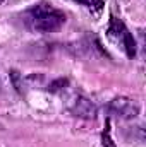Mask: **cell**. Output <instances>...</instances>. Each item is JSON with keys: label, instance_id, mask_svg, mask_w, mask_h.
<instances>
[{"label": "cell", "instance_id": "cell-1", "mask_svg": "<svg viewBox=\"0 0 146 147\" xmlns=\"http://www.w3.org/2000/svg\"><path fill=\"white\" fill-rule=\"evenodd\" d=\"M28 22L36 33H53L64 26L65 16L50 3L41 2L28 12Z\"/></svg>", "mask_w": 146, "mask_h": 147}, {"label": "cell", "instance_id": "cell-2", "mask_svg": "<svg viewBox=\"0 0 146 147\" xmlns=\"http://www.w3.org/2000/svg\"><path fill=\"white\" fill-rule=\"evenodd\" d=\"M110 110L113 111L115 115H119L120 118L132 120V118H136L139 115V105L132 98L119 96V98H113L110 101Z\"/></svg>", "mask_w": 146, "mask_h": 147}, {"label": "cell", "instance_id": "cell-3", "mask_svg": "<svg viewBox=\"0 0 146 147\" xmlns=\"http://www.w3.org/2000/svg\"><path fill=\"white\" fill-rule=\"evenodd\" d=\"M74 113L81 118H86V120H95L96 118V106L86 99V98H76L74 101Z\"/></svg>", "mask_w": 146, "mask_h": 147}, {"label": "cell", "instance_id": "cell-4", "mask_svg": "<svg viewBox=\"0 0 146 147\" xmlns=\"http://www.w3.org/2000/svg\"><path fill=\"white\" fill-rule=\"evenodd\" d=\"M122 38H124V46H126L127 57H129V58H132V57L136 55V41H134L132 34H131L127 29H126V33L122 34Z\"/></svg>", "mask_w": 146, "mask_h": 147}, {"label": "cell", "instance_id": "cell-5", "mask_svg": "<svg viewBox=\"0 0 146 147\" xmlns=\"http://www.w3.org/2000/svg\"><path fill=\"white\" fill-rule=\"evenodd\" d=\"M126 33V28H124V24L119 21V19H112V22H110V28H108V34L112 38H119L122 36Z\"/></svg>", "mask_w": 146, "mask_h": 147}, {"label": "cell", "instance_id": "cell-6", "mask_svg": "<svg viewBox=\"0 0 146 147\" xmlns=\"http://www.w3.org/2000/svg\"><path fill=\"white\" fill-rule=\"evenodd\" d=\"M102 144H103V147H115V144H113V139L110 137V120L107 121L105 132H103V135H102Z\"/></svg>", "mask_w": 146, "mask_h": 147}, {"label": "cell", "instance_id": "cell-7", "mask_svg": "<svg viewBox=\"0 0 146 147\" xmlns=\"http://www.w3.org/2000/svg\"><path fill=\"white\" fill-rule=\"evenodd\" d=\"M76 2L84 3V5H86V7H89V9H96V10H100L105 0H76Z\"/></svg>", "mask_w": 146, "mask_h": 147}, {"label": "cell", "instance_id": "cell-8", "mask_svg": "<svg viewBox=\"0 0 146 147\" xmlns=\"http://www.w3.org/2000/svg\"><path fill=\"white\" fill-rule=\"evenodd\" d=\"M65 84H67V80H65V79H57V80H53V82L50 84V87H48V89H50L52 92H57V91H60Z\"/></svg>", "mask_w": 146, "mask_h": 147}, {"label": "cell", "instance_id": "cell-9", "mask_svg": "<svg viewBox=\"0 0 146 147\" xmlns=\"http://www.w3.org/2000/svg\"><path fill=\"white\" fill-rule=\"evenodd\" d=\"M10 79H12V82H14L17 92H23V89H21L23 86H21V82H19V72H17V70H12V72H10Z\"/></svg>", "mask_w": 146, "mask_h": 147}, {"label": "cell", "instance_id": "cell-10", "mask_svg": "<svg viewBox=\"0 0 146 147\" xmlns=\"http://www.w3.org/2000/svg\"><path fill=\"white\" fill-rule=\"evenodd\" d=\"M2 2H3V0H0V5H2Z\"/></svg>", "mask_w": 146, "mask_h": 147}]
</instances>
